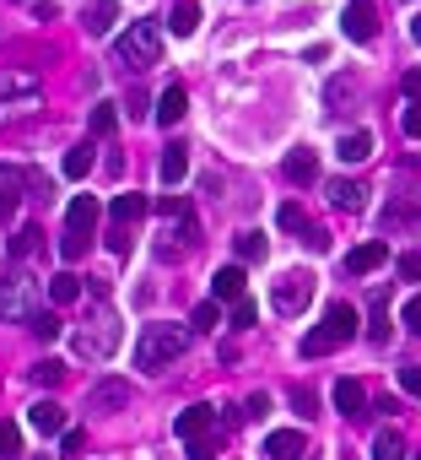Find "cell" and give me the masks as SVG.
Wrapping results in <instances>:
<instances>
[{"label": "cell", "instance_id": "4fadbf2b", "mask_svg": "<svg viewBox=\"0 0 421 460\" xmlns=\"http://www.w3.org/2000/svg\"><path fill=\"white\" fill-rule=\"evenodd\" d=\"M210 423H217V407H189V412H179V423H173V433L189 444V439H200V433H210Z\"/></svg>", "mask_w": 421, "mask_h": 460}, {"label": "cell", "instance_id": "8992f818", "mask_svg": "<svg viewBox=\"0 0 421 460\" xmlns=\"http://www.w3.org/2000/svg\"><path fill=\"white\" fill-rule=\"evenodd\" d=\"M346 38L351 44H368L373 33H378V6H373V0H346Z\"/></svg>", "mask_w": 421, "mask_h": 460}, {"label": "cell", "instance_id": "7a4b0ae2", "mask_svg": "<svg viewBox=\"0 0 421 460\" xmlns=\"http://www.w3.org/2000/svg\"><path fill=\"white\" fill-rule=\"evenodd\" d=\"M184 352H189V331H184V325H147L140 342H135V368L163 374V368H173Z\"/></svg>", "mask_w": 421, "mask_h": 460}, {"label": "cell", "instance_id": "277c9868", "mask_svg": "<svg viewBox=\"0 0 421 460\" xmlns=\"http://www.w3.org/2000/svg\"><path fill=\"white\" fill-rule=\"evenodd\" d=\"M114 347H119V314H114V303L98 293V303H92L87 325L76 331V352H82V358H92V363H103V358H114Z\"/></svg>", "mask_w": 421, "mask_h": 460}, {"label": "cell", "instance_id": "8d00e7d4", "mask_svg": "<svg viewBox=\"0 0 421 460\" xmlns=\"http://www.w3.org/2000/svg\"><path fill=\"white\" fill-rule=\"evenodd\" d=\"M60 379H65V363H60V358L33 363V384H60Z\"/></svg>", "mask_w": 421, "mask_h": 460}, {"label": "cell", "instance_id": "8fae6325", "mask_svg": "<svg viewBox=\"0 0 421 460\" xmlns=\"http://www.w3.org/2000/svg\"><path fill=\"white\" fill-rule=\"evenodd\" d=\"M330 206L335 212H362L368 206V190L357 179H330Z\"/></svg>", "mask_w": 421, "mask_h": 460}, {"label": "cell", "instance_id": "5bb4252c", "mask_svg": "<svg viewBox=\"0 0 421 460\" xmlns=\"http://www.w3.org/2000/svg\"><path fill=\"white\" fill-rule=\"evenodd\" d=\"M265 455H270V460H303V433H298V428H275V433L265 439Z\"/></svg>", "mask_w": 421, "mask_h": 460}, {"label": "cell", "instance_id": "74e56055", "mask_svg": "<svg viewBox=\"0 0 421 460\" xmlns=\"http://www.w3.org/2000/svg\"><path fill=\"white\" fill-rule=\"evenodd\" d=\"M82 449H87V433H82V428H65V433H60V455H65V460H76Z\"/></svg>", "mask_w": 421, "mask_h": 460}, {"label": "cell", "instance_id": "52a82bcc", "mask_svg": "<svg viewBox=\"0 0 421 460\" xmlns=\"http://www.w3.org/2000/svg\"><path fill=\"white\" fill-rule=\"evenodd\" d=\"M130 407V384L124 379H98L87 390V412H124Z\"/></svg>", "mask_w": 421, "mask_h": 460}, {"label": "cell", "instance_id": "f5cc1de1", "mask_svg": "<svg viewBox=\"0 0 421 460\" xmlns=\"http://www.w3.org/2000/svg\"><path fill=\"white\" fill-rule=\"evenodd\" d=\"M400 87H405V98H421V65H410V71H405V82H400Z\"/></svg>", "mask_w": 421, "mask_h": 460}, {"label": "cell", "instance_id": "d590c367", "mask_svg": "<svg viewBox=\"0 0 421 460\" xmlns=\"http://www.w3.org/2000/svg\"><path fill=\"white\" fill-rule=\"evenodd\" d=\"M114 130H119V114H114V103H98V109H92V136H103V141H108Z\"/></svg>", "mask_w": 421, "mask_h": 460}, {"label": "cell", "instance_id": "bcb514c9", "mask_svg": "<svg viewBox=\"0 0 421 460\" xmlns=\"http://www.w3.org/2000/svg\"><path fill=\"white\" fill-rule=\"evenodd\" d=\"M292 407H298L303 417H314V412H319V401H314V390H303V384H298V390H292Z\"/></svg>", "mask_w": 421, "mask_h": 460}, {"label": "cell", "instance_id": "3957f363", "mask_svg": "<svg viewBox=\"0 0 421 460\" xmlns=\"http://www.w3.org/2000/svg\"><path fill=\"white\" fill-rule=\"evenodd\" d=\"M163 60V28L157 22H130V33H119L114 44V65H124V71H152V65Z\"/></svg>", "mask_w": 421, "mask_h": 460}, {"label": "cell", "instance_id": "9a60e30c", "mask_svg": "<svg viewBox=\"0 0 421 460\" xmlns=\"http://www.w3.org/2000/svg\"><path fill=\"white\" fill-rule=\"evenodd\" d=\"M281 174H287L292 184H314V179H319V157H314L308 147H298V152H287V163H281Z\"/></svg>", "mask_w": 421, "mask_h": 460}, {"label": "cell", "instance_id": "f546056e", "mask_svg": "<svg viewBox=\"0 0 421 460\" xmlns=\"http://www.w3.org/2000/svg\"><path fill=\"white\" fill-rule=\"evenodd\" d=\"M340 342H335V331L330 325H314V331L303 336V358H324V352H335Z\"/></svg>", "mask_w": 421, "mask_h": 460}, {"label": "cell", "instance_id": "5b68a950", "mask_svg": "<svg viewBox=\"0 0 421 460\" xmlns=\"http://www.w3.org/2000/svg\"><path fill=\"white\" fill-rule=\"evenodd\" d=\"M270 303H275V314H303L314 303V277L308 271H287L270 287Z\"/></svg>", "mask_w": 421, "mask_h": 460}, {"label": "cell", "instance_id": "b9f144b4", "mask_svg": "<svg viewBox=\"0 0 421 460\" xmlns=\"http://www.w3.org/2000/svg\"><path fill=\"white\" fill-rule=\"evenodd\" d=\"M189 460H217V439H210V433L189 439Z\"/></svg>", "mask_w": 421, "mask_h": 460}, {"label": "cell", "instance_id": "1f68e13d", "mask_svg": "<svg viewBox=\"0 0 421 460\" xmlns=\"http://www.w3.org/2000/svg\"><path fill=\"white\" fill-rule=\"evenodd\" d=\"M233 249H238L243 266H259V260H265V238H259V233H238V238H233Z\"/></svg>", "mask_w": 421, "mask_h": 460}, {"label": "cell", "instance_id": "7dc6e473", "mask_svg": "<svg viewBox=\"0 0 421 460\" xmlns=\"http://www.w3.org/2000/svg\"><path fill=\"white\" fill-rule=\"evenodd\" d=\"M6 93H38V87H33V77H0V98Z\"/></svg>", "mask_w": 421, "mask_h": 460}, {"label": "cell", "instance_id": "d6a6232c", "mask_svg": "<svg viewBox=\"0 0 421 460\" xmlns=\"http://www.w3.org/2000/svg\"><path fill=\"white\" fill-rule=\"evenodd\" d=\"M28 331H33V336H44V342H54V336L65 331V319H60L54 309H38V314H33V325H28Z\"/></svg>", "mask_w": 421, "mask_h": 460}, {"label": "cell", "instance_id": "816d5d0a", "mask_svg": "<svg viewBox=\"0 0 421 460\" xmlns=\"http://www.w3.org/2000/svg\"><path fill=\"white\" fill-rule=\"evenodd\" d=\"M243 412H249V417H265V412H270V396H265V390H254V396L243 401Z\"/></svg>", "mask_w": 421, "mask_h": 460}, {"label": "cell", "instance_id": "d6986e66", "mask_svg": "<svg viewBox=\"0 0 421 460\" xmlns=\"http://www.w3.org/2000/svg\"><path fill=\"white\" fill-rule=\"evenodd\" d=\"M157 174H163V184H179V179L189 174V147H184V141L163 147V163H157Z\"/></svg>", "mask_w": 421, "mask_h": 460}, {"label": "cell", "instance_id": "7bdbcfd3", "mask_svg": "<svg viewBox=\"0 0 421 460\" xmlns=\"http://www.w3.org/2000/svg\"><path fill=\"white\" fill-rule=\"evenodd\" d=\"M108 249L114 254H130V228L124 222H108Z\"/></svg>", "mask_w": 421, "mask_h": 460}, {"label": "cell", "instance_id": "ba28073f", "mask_svg": "<svg viewBox=\"0 0 421 460\" xmlns=\"http://www.w3.org/2000/svg\"><path fill=\"white\" fill-rule=\"evenodd\" d=\"M384 260H389V244H384V238H368V244H357V249L346 254V271H351V277H368V271L384 266Z\"/></svg>", "mask_w": 421, "mask_h": 460}, {"label": "cell", "instance_id": "f1b7e54d", "mask_svg": "<svg viewBox=\"0 0 421 460\" xmlns=\"http://www.w3.org/2000/svg\"><path fill=\"white\" fill-rule=\"evenodd\" d=\"M373 460H405V439H400V428H378V439H373Z\"/></svg>", "mask_w": 421, "mask_h": 460}, {"label": "cell", "instance_id": "7c38bea8", "mask_svg": "<svg viewBox=\"0 0 421 460\" xmlns=\"http://www.w3.org/2000/svg\"><path fill=\"white\" fill-rule=\"evenodd\" d=\"M152 114H157V125H168V130H173V125L189 114V93H184L179 82H173V87H163V98H157V109H152Z\"/></svg>", "mask_w": 421, "mask_h": 460}, {"label": "cell", "instance_id": "cb8c5ba5", "mask_svg": "<svg viewBox=\"0 0 421 460\" xmlns=\"http://www.w3.org/2000/svg\"><path fill=\"white\" fill-rule=\"evenodd\" d=\"M114 22H119V6H114V0H98V6L87 12V33H92V38H108Z\"/></svg>", "mask_w": 421, "mask_h": 460}, {"label": "cell", "instance_id": "603a6c76", "mask_svg": "<svg viewBox=\"0 0 421 460\" xmlns=\"http://www.w3.org/2000/svg\"><path fill=\"white\" fill-rule=\"evenodd\" d=\"M92 222H98V201H92V195H76V201H70V212H65V228L92 233Z\"/></svg>", "mask_w": 421, "mask_h": 460}, {"label": "cell", "instance_id": "11a10c76", "mask_svg": "<svg viewBox=\"0 0 421 460\" xmlns=\"http://www.w3.org/2000/svg\"><path fill=\"white\" fill-rule=\"evenodd\" d=\"M410 460H421V455H410Z\"/></svg>", "mask_w": 421, "mask_h": 460}, {"label": "cell", "instance_id": "e0dca14e", "mask_svg": "<svg viewBox=\"0 0 421 460\" xmlns=\"http://www.w3.org/2000/svg\"><path fill=\"white\" fill-rule=\"evenodd\" d=\"M28 423H33L44 439H54V433H65V407H60V401H38V407L28 412Z\"/></svg>", "mask_w": 421, "mask_h": 460}, {"label": "cell", "instance_id": "db71d44e", "mask_svg": "<svg viewBox=\"0 0 421 460\" xmlns=\"http://www.w3.org/2000/svg\"><path fill=\"white\" fill-rule=\"evenodd\" d=\"M410 38H416V44H421V17H416V22H410Z\"/></svg>", "mask_w": 421, "mask_h": 460}, {"label": "cell", "instance_id": "7402d4cb", "mask_svg": "<svg viewBox=\"0 0 421 460\" xmlns=\"http://www.w3.org/2000/svg\"><path fill=\"white\" fill-rule=\"evenodd\" d=\"M195 28H200V6H195V0H179V6L168 12V33L173 38H189Z\"/></svg>", "mask_w": 421, "mask_h": 460}, {"label": "cell", "instance_id": "6da1fadb", "mask_svg": "<svg viewBox=\"0 0 421 460\" xmlns=\"http://www.w3.org/2000/svg\"><path fill=\"white\" fill-rule=\"evenodd\" d=\"M44 309V277H33L22 260L0 277V319L6 325H33V314Z\"/></svg>", "mask_w": 421, "mask_h": 460}, {"label": "cell", "instance_id": "60d3db41", "mask_svg": "<svg viewBox=\"0 0 421 460\" xmlns=\"http://www.w3.org/2000/svg\"><path fill=\"white\" fill-rule=\"evenodd\" d=\"M38 238H44V233H38V228H22V233H17V238H12V260H28V249H33V244H38Z\"/></svg>", "mask_w": 421, "mask_h": 460}, {"label": "cell", "instance_id": "30bf717a", "mask_svg": "<svg viewBox=\"0 0 421 460\" xmlns=\"http://www.w3.org/2000/svg\"><path fill=\"white\" fill-rule=\"evenodd\" d=\"M22 184H28V174L0 168V222H12V217H17V206H22Z\"/></svg>", "mask_w": 421, "mask_h": 460}, {"label": "cell", "instance_id": "4dcf8cb0", "mask_svg": "<svg viewBox=\"0 0 421 460\" xmlns=\"http://www.w3.org/2000/svg\"><path fill=\"white\" fill-rule=\"evenodd\" d=\"M87 238H92V233H76V228H65V238H60V260H65V266H76V260L87 254Z\"/></svg>", "mask_w": 421, "mask_h": 460}, {"label": "cell", "instance_id": "9c48e42d", "mask_svg": "<svg viewBox=\"0 0 421 460\" xmlns=\"http://www.w3.org/2000/svg\"><path fill=\"white\" fill-rule=\"evenodd\" d=\"M324 325H330V331H335V342L346 347L351 336H357V325H362V314H357V309H351V303L340 298V303H330V309H324Z\"/></svg>", "mask_w": 421, "mask_h": 460}, {"label": "cell", "instance_id": "2e32d148", "mask_svg": "<svg viewBox=\"0 0 421 460\" xmlns=\"http://www.w3.org/2000/svg\"><path fill=\"white\" fill-rule=\"evenodd\" d=\"M362 407H368V390H362L357 379H340V384H335V412H340V417H362Z\"/></svg>", "mask_w": 421, "mask_h": 460}, {"label": "cell", "instance_id": "f35d334b", "mask_svg": "<svg viewBox=\"0 0 421 460\" xmlns=\"http://www.w3.org/2000/svg\"><path fill=\"white\" fill-rule=\"evenodd\" d=\"M368 336H373V342H389V303H384V298L373 303V325H368Z\"/></svg>", "mask_w": 421, "mask_h": 460}, {"label": "cell", "instance_id": "83f0119b", "mask_svg": "<svg viewBox=\"0 0 421 460\" xmlns=\"http://www.w3.org/2000/svg\"><path fill=\"white\" fill-rule=\"evenodd\" d=\"M222 298L217 293H210L205 303H195V314H189V331H217V325H222V309H217Z\"/></svg>", "mask_w": 421, "mask_h": 460}, {"label": "cell", "instance_id": "e575fe53", "mask_svg": "<svg viewBox=\"0 0 421 460\" xmlns=\"http://www.w3.org/2000/svg\"><path fill=\"white\" fill-rule=\"evenodd\" d=\"M0 460H22V428L0 423Z\"/></svg>", "mask_w": 421, "mask_h": 460}, {"label": "cell", "instance_id": "ffe728a7", "mask_svg": "<svg viewBox=\"0 0 421 460\" xmlns=\"http://www.w3.org/2000/svg\"><path fill=\"white\" fill-rule=\"evenodd\" d=\"M44 109V98L38 93H17L12 103H0V125H22V119H33Z\"/></svg>", "mask_w": 421, "mask_h": 460}, {"label": "cell", "instance_id": "ee69618b", "mask_svg": "<svg viewBox=\"0 0 421 460\" xmlns=\"http://www.w3.org/2000/svg\"><path fill=\"white\" fill-rule=\"evenodd\" d=\"M405 136L421 141V98H410V109H405Z\"/></svg>", "mask_w": 421, "mask_h": 460}, {"label": "cell", "instance_id": "ac0fdd59", "mask_svg": "<svg viewBox=\"0 0 421 460\" xmlns=\"http://www.w3.org/2000/svg\"><path fill=\"white\" fill-rule=\"evenodd\" d=\"M147 212H152V206H147V195H135V190H130V195H114V206H108V217L124 222V228H135Z\"/></svg>", "mask_w": 421, "mask_h": 460}, {"label": "cell", "instance_id": "c3c4849f", "mask_svg": "<svg viewBox=\"0 0 421 460\" xmlns=\"http://www.w3.org/2000/svg\"><path fill=\"white\" fill-rule=\"evenodd\" d=\"M400 384H405V396H421V363L400 368Z\"/></svg>", "mask_w": 421, "mask_h": 460}, {"label": "cell", "instance_id": "f6af8a7d", "mask_svg": "<svg viewBox=\"0 0 421 460\" xmlns=\"http://www.w3.org/2000/svg\"><path fill=\"white\" fill-rule=\"evenodd\" d=\"M157 212H163V217H184V212H189V201H184V195H163Z\"/></svg>", "mask_w": 421, "mask_h": 460}, {"label": "cell", "instance_id": "ab89813d", "mask_svg": "<svg viewBox=\"0 0 421 460\" xmlns=\"http://www.w3.org/2000/svg\"><path fill=\"white\" fill-rule=\"evenodd\" d=\"M259 319V309H254V298H238L233 303V331H249V325Z\"/></svg>", "mask_w": 421, "mask_h": 460}, {"label": "cell", "instance_id": "44dd1931", "mask_svg": "<svg viewBox=\"0 0 421 460\" xmlns=\"http://www.w3.org/2000/svg\"><path fill=\"white\" fill-rule=\"evenodd\" d=\"M335 157H340V163H368V157H373V136H368V130H351V136H340Z\"/></svg>", "mask_w": 421, "mask_h": 460}, {"label": "cell", "instance_id": "f907efd6", "mask_svg": "<svg viewBox=\"0 0 421 460\" xmlns=\"http://www.w3.org/2000/svg\"><path fill=\"white\" fill-rule=\"evenodd\" d=\"M400 319H405V331H416V336H421V298H410Z\"/></svg>", "mask_w": 421, "mask_h": 460}, {"label": "cell", "instance_id": "681fc988", "mask_svg": "<svg viewBox=\"0 0 421 460\" xmlns=\"http://www.w3.org/2000/svg\"><path fill=\"white\" fill-rule=\"evenodd\" d=\"M400 277L405 282H421V254H400Z\"/></svg>", "mask_w": 421, "mask_h": 460}, {"label": "cell", "instance_id": "4316f807", "mask_svg": "<svg viewBox=\"0 0 421 460\" xmlns=\"http://www.w3.org/2000/svg\"><path fill=\"white\" fill-rule=\"evenodd\" d=\"M49 298L65 309V303H76L82 298V277L76 271H60V277H49Z\"/></svg>", "mask_w": 421, "mask_h": 460}, {"label": "cell", "instance_id": "d4e9b609", "mask_svg": "<svg viewBox=\"0 0 421 460\" xmlns=\"http://www.w3.org/2000/svg\"><path fill=\"white\" fill-rule=\"evenodd\" d=\"M210 287H217V298H222V303H238V298H243V266H222Z\"/></svg>", "mask_w": 421, "mask_h": 460}, {"label": "cell", "instance_id": "836d02e7", "mask_svg": "<svg viewBox=\"0 0 421 460\" xmlns=\"http://www.w3.org/2000/svg\"><path fill=\"white\" fill-rule=\"evenodd\" d=\"M281 228H287V233H314V222H308V212L298 206V201H287V206H281V217H275Z\"/></svg>", "mask_w": 421, "mask_h": 460}, {"label": "cell", "instance_id": "484cf974", "mask_svg": "<svg viewBox=\"0 0 421 460\" xmlns=\"http://www.w3.org/2000/svg\"><path fill=\"white\" fill-rule=\"evenodd\" d=\"M60 174H65V179H87V174H92V141L70 147V152H65V163H60Z\"/></svg>", "mask_w": 421, "mask_h": 460}]
</instances>
